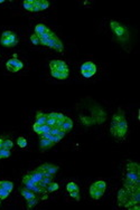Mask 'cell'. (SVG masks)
<instances>
[{
  "label": "cell",
  "mask_w": 140,
  "mask_h": 210,
  "mask_svg": "<svg viewBox=\"0 0 140 210\" xmlns=\"http://www.w3.org/2000/svg\"><path fill=\"white\" fill-rule=\"evenodd\" d=\"M110 27L113 30V33L116 34L117 38L121 41H127L129 38V33L128 29L126 27H123L122 25L118 23V21H110Z\"/></svg>",
  "instance_id": "1"
},
{
  "label": "cell",
  "mask_w": 140,
  "mask_h": 210,
  "mask_svg": "<svg viewBox=\"0 0 140 210\" xmlns=\"http://www.w3.org/2000/svg\"><path fill=\"white\" fill-rule=\"evenodd\" d=\"M96 73V66L92 62H85L81 66V74L84 78H90Z\"/></svg>",
  "instance_id": "2"
},
{
  "label": "cell",
  "mask_w": 140,
  "mask_h": 210,
  "mask_svg": "<svg viewBox=\"0 0 140 210\" xmlns=\"http://www.w3.org/2000/svg\"><path fill=\"white\" fill-rule=\"evenodd\" d=\"M24 67V64L17 58V57H13V58L9 59L7 62V70L11 73H17L19 70H22Z\"/></svg>",
  "instance_id": "3"
},
{
  "label": "cell",
  "mask_w": 140,
  "mask_h": 210,
  "mask_svg": "<svg viewBox=\"0 0 140 210\" xmlns=\"http://www.w3.org/2000/svg\"><path fill=\"white\" fill-rule=\"evenodd\" d=\"M49 67L52 70H62V72H69V67L67 65L63 62V60H57L54 59L49 63Z\"/></svg>",
  "instance_id": "4"
},
{
  "label": "cell",
  "mask_w": 140,
  "mask_h": 210,
  "mask_svg": "<svg viewBox=\"0 0 140 210\" xmlns=\"http://www.w3.org/2000/svg\"><path fill=\"white\" fill-rule=\"evenodd\" d=\"M40 168L45 171L46 175H55V173L59 171V167L57 165H54V164L50 163H44L40 165Z\"/></svg>",
  "instance_id": "5"
},
{
  "label": "cell",
  "mask_w": 140,
  "mask_h": 210,
  "mask_svg": "<svg viewBox=\"0 0 140 210\" xmlns=\"http://www.w3.org/2000/svg\"><path fill=\"white\" fill-rule=\"evenodd\" d=\"M130 199V195L126 189H121L119 191V195H118V201H119V205L120 206H125Z\"/></svg>",
  "instance_id": "6"
},
{
  "label": "cell",
  "mask_w": 140,
  "mask_h": 210,
  "mask_svg": "<svg viewBox=\"0 0 140 210\" xmlns=\"http://www.w3.org/2000/svg\"><path fill=\"white\" fill-rule=\"evenodd\" d=\"M73 128V121L71 120L70 117H64V120H63V123H62V125H61V130H63L65 133L66 132H70L71 130Z\"/></svg>",
  "instance_id": "7"
},
{
  "label": "cell",
  "mask_w": 140,
  "mask_h": 210,
  "mask_svg": "<svg viewBox=\"0 0 140 210\" xmlns=\"http://www.w3.org/2000/svg\"><path fill=\"white\" fill-rule=\"evenodd\" d=\"M103 193H104V191L96 189V187H95L94 185H92V186L90 187V195H91V197L93 199H95V200L101 198V197L103 196Z\"/></svg>",
  "instance_id": "8"
},
{
  "label": "cell",
  "mask_w": 140,
  "mask_h": 210,
  "mask_svg": "<svg viewBox=\"0 0 140 210\" xmlns=\"http://www.w3.org/2000/svg\"><path fill=\"white\" fill-rule=\"evenodd\" d=\"M19 191H20L22 196H23V197L26 199V200H30V199H33V198H35V197H36L35 192H33L32 190L27 189L26 187H25V188H20V189H19Z\"/></svg>",
  "instance_id": "9"
},
{
  "label": "cell",
  "mask_w": 140,
  "mask_h": 210,
  "mask_svg": "<svg viewBox=\"0 0 140 210\" xmlns=\"http://www.w3.org/2000/svg\"><path fill=\"white\" fill-rule=\"evenodd\" d=\"M48 6H49L48 1H45V0H35V11H40V10L47 9Z\"/></svg>",
  "instance_id": "10"
},
{
  "label": "cell",
  "mask_w": 140,
  "mask_h": 210,
  "mask_svg": "<svg viewBox=\"0 0 140 210\" xmlns=\"http://www.w3.org/2000/svg\"><path fill=\"white\" fill-rule=\"evenodd\" d=\"M52 76L57 80H65L69 77V72H62V70H52Z\"/></svg>",
  "instance_id": "11"
},
{
  "label": "cell",
  "mask_w": 140,
  "mask_h": 210,
  "mask_svg": "<svg viewBox=\"0 0 140 210\" xmlns=\"http://www.w3.org/2000/svg\"><path fill=\"white\" fill-rule=\"evenodd\" d=\"M54 144H55V143H54L53 141L48 140V139H43V138H40V141H39V145H40V148H42L43 150H48V149H50Z\"/></svg>",
  "instance_id": "12"
},
{
  "label": "cell",
  "mask_w": 140,
  "mask_h": 210,
  "mask_svg": "<svg viewBox=\"0 0 140 210\" xmlns=\"http://www.w3.org/2000/svg\"><path fill=\"white\" fill-rule=\"evenodd\" d=\"M47 118H48V115H47V114H44V113H42V112H38V113L36 114L35 123L40 124V125H44V124H46Z\"/></svg>",
  "instance_id": "13"
},
{
  "label": "cell",
  "mask_w": 140,
  "mask_h": 210,
  "mask_svg": "<svg viewBox=\"0 0 140 210\" xmlns=\"http://www.w3.org/2000/svg\"><path fill=\"white\" fill-rule=\"evenodd\" d=\"M28 175H29V177L35 181L36 183H38V182H40V181L43 180V175H42V173H39L37 170H34V171L29 172Z\"/></svg>",
  "instance_id": "14"
},
{
  "label": "cell",
  "mask_w": 140,
  "mask_h": 210,
  "mask_svg": "<svg viewBox=\"0 0 140 210\" xmlns=\"http://www.w3.org/2000/svg\"><path fill=\"white\" fill-rule=\"evenodd\" d=\"M23 6L28 11H35V0H26L24 1Z\"/></svg>",
  "instance_id": "15"
},
{
  "label": "cell",
  "mask_w": 140,
  "mask_h": 210,
  "mask_svg": "<svg viewBox=\"0 0 140 210\" xmlns=\"http://www.w3.org/2000/svg\"><path fill=\"white\" fill-rule=\"evenodd\" d=\"M47 30H49V29L47 28L45 25H43V23H38V25L35 27V34L37 36L43 35L44 33H46Z\"/></svg>",
  "instance_id": "16"
},
{
  "label": "cell",
  "mask_w": 140,
  "mask_h": 210,
  "mask_svg": "<svg viewBox=\"0 0 140 210\" xmlns=\"http://www.w3.org/2000/svg\"><path fill=\"white\" fill-rule=\"evenodd\" d=\"M127 179L132 180V181H138V182H139V172H137V171H128V173H127Z\"/></svg>",
  "instance_id": "17"
},
{
  "label": "cell",
  "mask_w": 140,
  "mask_h": 210,
  "mask_svg": "<svg viewBox=\"0 0 140 210\" xmlns=\"http://www.w3.org/2000/svg\"><path fill=\"white\" fill-rule=\"evenodd\" d=\"M0 187L5 188L6 190H8V191H11L12 188H13V183L10 182V181H0Z\"/></svg>",
  "instance_id": "18"
},
{
  "label": "cell",
  "mask_w": 140,
  "mask_h": 210,
  "mask_svg": "<svg viewBox=\"0 0 140 210\" xmlns=\"http://www.w3.org/2000/svg\"><path fill=\"white\" fill-rule=\"evenodd\" d=\"M8 40H9V47H13L18 44V38L13 33L11 34L10 37H8Z\"/></svg>",
  "instance_id": "19"
},
{
  "label": "cell",
  "mask_w": 140,
  "mask_h": 210,
  "mask_svg": "<svg viewBox=\"0 0 140 210\" xmlns=\"http://www.w3.org/2000/svg\"><path fill=\"white\" fill-rule=\"evenodd\" d=\"M38 201H39V199L37 198V197L30 199V200H27V208H28V209H32V208H34L36 205L38 203Z\"/></svg>",
  "instance_id": "20"
},
{
  "label": "cell",
  "mask_w": 140,
  "mask_h": 210,
  "mask_svg": "<svg viewBox=\"0 0 140 210\" xmlns=\"http://www.w3.org/2000/svg\"><path fill=\"white\" fill-rule=\"evenodd\" d=\"M59 188V183H56V182H53V181H52V182L47 186L46 189H47V192H54V191H56Z\"/></svg>",
  "instance_id": "21"
},
{
  "label": "cell",
  "mask_w": 140,
  "mask_h": 210,
  "mask_svg": "<svg viewBox=\"0 0 140 210\" xmlns=\"http://www.w3.org/2000/svg\"><path fill=\"white\" fill-rule=\"evenodd\" d=\"M48 117H52V118H55V120H64L65 115L62 114V113H56V112H52L49 114H47Z\"/></svg>",
  "instance_id": "22"
},
{
  "label": "cell",
  "mask_w": 140,
  "mask_h": 210,
  "mask_svg": "<svg viewBox=\"0 0 140 210\" xmlns=\"http://www.w3.org/2000/svg\"><path fill=\"white\" fill-rule=\"evenodd\" d=\"M93 185H94V186H95V187H96V189H99V190H102V191H105V188H106V185H105L104 181L100 180V181H96V182H94Z\"/></svg>",
  "instance_id": "23"
},
{
  "label": "cell",
  "mask_w": 140,
  "mask_h": 210,
  "mask_svg": "<svg viewBox=\"0 0 140 210\" xmlns=\"http://www.w3.org/2000/svg\"><path fill=\"white\" fill-rule=\"evenodd\" d=\"M10 156V150L8 149H0V159H6Z\"/></svg>",
  "instance_id": "24"
},
{
  "label": "cell",
  "mask_w": 140,
  "mask_h": 210,
  "mask_svg": "<svg viewBox=\"0 0 140 210\" xmlns=\"http://www.w3.org/2000/svg\"><path fill=\"white\" fill-rule=\"evenodd\" d=\"M9 193H10V191H8V190H6L5 188L0 187V200H3V199H6L8 196H9Z\"/></svg>",
  "instance_id": "25"
},
{
  "label": "cell",
  "mask_w": 140,
  "mask_h": 210,
  "mask_svg": "<svg viewBox=\"0 0 140 210\" xmlns=\"http://www.w3.org/2000/svg\"><path fill=\"white\" fill-rule=\"evenodd\" d=\"M66 189H67V191H69V192L74 191V190H80L79 186H77L75 182H69V183H67V186H66Z\"/></svg>",
  "instance_id": "26"
},
{
  "label": "cell",
  "mask_w": 140,
  "mask_h": 210,
  "mask_svg": "<svg viewBox=\"0 0 140 210\" xmlns=\"http://www.w3.org/2000/svg\"><path fill=\"white\" fill-rule=\"evenodd\" d=\"M17 144L19 145V148L24 149V148L27 146V141H26V139L23 138V136H19V138L17 139Z\"/></svg>",
  "instance_id": "27"
},
{
  "label": "cell",
  "mask_w": 140,
  "mask_h": 210,
  "mask_svg": "<svg viewBox=\"0 0 140 210\" xmlns=\"http://www.w3.org/2000/svg\"><path fill=\"white\" fill-rule=\"evenodd\" d=\"M128 171H137V172H139V165L137 163H135V162H129Z\"/></svg>",
  "instance_id": "28"
},
{
  "label": "cell",
  "mask_w": 140,
  "mask_h": 210,
  "mask_svg": "<svg viewBox=\"0 0 140 210\" xmlns=\"http://www.w3.org/2000/svg\"><path fill=\"white\" fill-rule=\"evenodd\" d=\"M12 146H13V143H12L11 140H5L3 141V143H2V149H8V150H10V149H12Z\"/></svg>",
  "instance_id": "29"
},
{
  "label": "cell",
  "mask_w": 140,
  "mask_h": 210,
  "mask_svg": "<svg viewBox=\"0 0 140 210\" xmlns=\"http://www.w3.org/2000/svg\"><path fill=\"white\" fill-rule=\"evenodd\" d=\"M53 49H55V50H56V51H59V53H62V51H63L64 46H63V44H62V41H61L59 39L56 41V44H55V46H54Z\"/></svg>",
  "instance_id": "30"
},
{
  "label": "cell",
  "mask_w": 140,
  "mask_h": 210,
  "mask_svg": "<svg viewBox=\"0 0 140 210\" xmlns=\"http://www.w3.org/2000/svg\"><path fill=\"white\" fill-rule=\"evenodd\" d=\"M30 41L34 45H40V39H39V37L36 35V34H33V35L30 36Z\"/></svg>",
  "instance_id": "31"
},
{
  "label": "cell",
  "mask_w": 140,
  "mask_h": 210,
  "mask_svg": "<svg viewBox=\"0 0 140 210\" xmlns=\"http://www.w3.org/2000/svg\"><path fill=\"white\" fill-rule=\"evenodd\" d=\"M33 128H34V131H35L38 135H42V133H43V125L35 123V124H34V126H33Z\"/></svg>",
  "instance_id": "32"
},
{
  "label": "cell",
  "mask_w": 140,
  "mask_h": 210,
  "mask_svg": "<svg viewBox=\"0 0 140 210\" xmlns=\"http://www.w3.org/2000/svg\"><path fill=\"white\" fill-rule=\"evenodd\" d=\"M70 196L72 198H74L76 201H80V190H74V191H71Z\"/></svg>",
  "instance_id": "33"
},
{
  "label": "cell",
  "mask_w": 140,
  "mask_h": 210,
  "mask_svg": "<svg viewBox=\"0 0 140 210\" xmlns=\"http://www.w3.org/2000/svg\"><path fill=\"white\" fill-rule=\"evenodd\" d=\"M46 124L47 125H49L50 128H53V126L56 125V120H55V118H52V117H48V118H47Z\"/></svg>",
  "instance_id": "34"
},
{
  "label": "cell",
  "mask_w": 140,
  "mask_h": 210,
  "mask_svg": "<svg viewBox=\"0 0 140 210\" xmlns=\"http://www.w3.org/2000/svg\"><path fill=\"white\" fill-rule=\"evenodd\" d=\"M12 34V31L10 30H7V31H3L2 33V35H1V38H8V37H10Z\"/></svg>",
  "instance_id": "35"
},
{
  "label": "cell",
  "mask_w": 140,
  "mask_h": 210,
  "mask_svg": "<svg viewBox=\"0 0 140 210\" xmlns=\"http://www.w3.org/2000/svg\"><path fill=\"white\" fill-rule=\"evenodd\" d=\"M3 2V0H0V3H2Z\"/></svg>",
  "instance_id": "36"
}]
</instances>
